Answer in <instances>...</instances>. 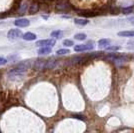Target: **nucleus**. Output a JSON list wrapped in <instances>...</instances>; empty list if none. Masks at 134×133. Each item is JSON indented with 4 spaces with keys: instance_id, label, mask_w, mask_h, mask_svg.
Segmentation results:
<instances>
[{
    "instance_id": "nucleus-17",
    "label": "nucleus",
    "mask_w": 134,
    "mask_h": 133,
    "mask_svg": "<svg viewBox=\"0 0 134 133\" xmlns=\"http://www.w3.org/2000/svg\"><path fill=\"white\" fill-rule=\"evenodd\" d=\"M57 55H65V54H68V53H70V51L68 49H59L57 50Z\"/></svg>"
},
{
    "instance_id": "nucleus-12",
    "label": "nucleus",
    "mask_w": 134,
    "mask_h": 133,
    "mask_svg": "<svg viewBox=\"0 0 134 133\" xmlns=\"http://www.w3.org/2000/svg\"><path fill=\"white\" fill-rule=\"evenodd\" d=\"M74 22H75V24H78V25H82V26H84V25H86V24H88V20L87 19H83V18H75L74 19Z\"/></svg>"
},
{
    "instance_id": "nucleus-20",
    "label": "nucleus",
    "mask_w": 134,
    "mask_h": 133,
    "mask_svg": "<svg viewBox=\"0 0 134 133\" xmlns=\"http://www.w3.org/2000/svg\"><path fill=\"white\" fill-rule=\"evenodd\" d=\"M106 49L107 50H119L120 47H119V46H108Z\"/></svg>"
},
{
    "instance_id": "nucleus-1",
    "label": "nucleus",
    "mask_w": 134,
    "mask_h": 133,
    "mask_svg": "<svg viewBox=\"0 0 134 133\" xmlns=\"http://www.w3.org/2000/svg\"><path fill=\"white\" fill-rule=\"evenodd\" d=\"M26 70H24V69H21V68H18V67H14V68H12L10 69L8 73H7V76L9 79H14L15 77H20V76H22L23 74L25 73Z\"/></svg>"
},
{
    "instance_id": "nucleus-6",
    "label": "nucleus",
    "mask_w": 134,
    "mask_h": 133,
    "mask_svg": "<svg viewBox=\"0 0 134 133\" xmlns=\"http://www.w3.org/2000/svg\"><path fill=\"white\" fill-rule=\"evenodd\" d=\"M14 24L18 27H27L30 24V21L26 18H20V19H16Z\"/></svg>"
},
{
    "instance_id": "nucleus-16",
    "label": "nucleus",
    "mask_w": 134,
    "mask_h": 133,
    "mask_svg": "<svg viewBox=\"0 0 134 133\" xmlns=\"http://www.w3.org/2000/svg\"><path fill=\"white\" fill-rule=\"evenodd\" d=\"M122 12L124 14H130L133 12V6H129V7H126L122 10Z\"/></svg>"
},
{
    "instance_id": "nucleus-3",
    "label": "nucleus",
    "mask_w": 134,
    "mask_h": 133,
    "mask_svg": "<svg viewBox=\"0 0 134 133\" xmlns=\"http://www.w3.org/2000/svg\"><path fill=\"white\" fill-rule=\"evenodd\" d=\"M23 34L19 29H10L7 33V36L9 39H17L19 37H21Z\"/></svg>"
},
{
    "instance_id": "nucleus-2",
    "label": "nucleus",
    "mask_w": 134,
    "mask_h": 133,
    "mask_svg": "<svg viewBox=\"0 0 134 133\" xmlns=\"http://www.w3.org/2000/svg\"><path fill=\"white\" fill-rule=\"evenodd\" d=\"M93 44L92 43H87V44H78L74 46V51L76 52H83V51H88V50L93 49Z\"/></svg>"
},
{
    "instance_id": "nucleus-19",
    "label": "nucleus",
    "mask_w": 134,
    "mask_h": 133,
    "mask_svg": "<svg viewBox=\"0 0 134 133\" xmlns=\"http://www.w3.org/2000/svg\"><path fill=\"white\" fill-rule=\"evenodd\" d=\"M6 63H7L6 58H4V57H1V56H0V66H1V65H4V64H6Z\"/></svg>"
},
{
    "instance_id": "nucleus-14",
    "label": "nucleus",
    "mask_w": 134,
    "mask_h": 133,
    "mask_svg": "<svg viewBox=\"0 0 134 133\" xmlns=\"http://www.w3.org/2000/svg\"><path fill=\"white\" fill-rule=\"evenodd\" d=\"M62 35V31L60 30H55V31H52L51 32V37H54V38H60Z\"/></svg>"
},
{
    "instance_id": "nucleus-10",
    "label": "nucleus",
    "mask_w": 134,
    "mask_h": 133,
    "mask_svg": "<svg viewBox=\"0 0 134 133\" xmlns=\"http://www.w3.org/2000/svg\"><path fill=\"white\" fill-rule=\"evenodd\" d=\"M39 10V4L38 3H32L31 5H30V8H29V13L30 14H34V13H36V12Z\"/></svg>"
},
{
    "instance_id": "nucleus-7",
    "label": "nucleus",
    "mask_w": 134,
    "mask_h": 133,
    "mask_svg": "<svg viewBox=\"0 0 134 133\" xmlns=\"http://www.w3.org/2000/svg\"><path fill=\"white\" fill-rule=\"evenodd\" d=\"M22 38L26 41H33L35 39L37 38L36 34L32 33V32H27V33H24L22 35Z\"/></svg>"
},
{
    "instance_id": "nucleus-15",
    "label": "nucleus",
    "mask_w": 134,
    "mask_h": 133,
    "mask_svg": "<svg viewBox=\"0 0 134 133\" xmlns=\"http://www.w3.org/2000/svg\"><path fill=\"white\" fill-rule=\"evenodd\" d=\"M75 39L76 40H80V41H82V40H85L86 39V34H84V33H77V34H75Z\"/></svg>"
},
{
    "instance_id": "nucleus-9",
    "label": "nucleus",
    "mask_w": 134,
    "mask_h": 133,
    "mask_svg": "<svg viewBox=\"0 0 134 133\" xmlns=\"http://www.w3.org/2000/svg\"><path fill=\"white\" fill-rule=\"evenodd\" d=\"M51 53V48L50 46H42L39 50H38V54L39 55H46Z\"/></svg>"
},
{
    "instance_id": "nucleus-4",
    "label": "nucleus",
    "mask_w": 134,
    "mask_h": 133,
    "mask_svg": "<svg viewBox=\"0 0 134 133\" xmlns=\"http://www.w3.org/2000/svg\"><path fill=\"white\" fill-rule=\"evenodd\" d=\"M33 68L36 70H42L46 69V60L45 59H37L34 61Z\"/></svg>"
},
{
    "instance_id": "nucleus-5",
    "label": "nucleus",
    "mask_w": 134,
    "mask_h": 133,
    "mask_svg": "<svg viewBox=\"0 0 134 133\" xmlns=\"http://www.w3.org/2000/svg\"><path fill=\"white\" fill-rule=\"evenodd\" d=\"M55 44V40L54 39H42L36 42V45L42 47V46H53Z\"/></svg>"
},
{
    "instance_id": "nucleus-21",
    "label": "nucleus",
    "mask_w": 134,
    "mask_h": 133,
    "mask_svg": "<svg viewBox=\"0 0 134 133\" xmlns=\"http://www.w3.org/2000/svg\"><path fill=\"white\" fill-rule=\"evenodd\" d=\"M41 2H44V3H49V2H52L53 0H40Z\"/></svg>"
},
{
    "instance_id": "nucleus-8",
    "label": "nucleus",
    "mask_w": 134,
    "mask_h": 133,
    "mask_svg": "<svg viewBox=\"0 0 134 133\" xmlns=\"http://www.w3.org/2000/svg\"><path fill=\"white\" fill-rule=\"evenodd\" d=\"M57 67V61L54 59L46 60V69H54Z\"/></svg>"
},
{
    "instance_id": "nucleus-13",
    "label": "nucleus",
    "mask_w": 134,
    "mask_h": 133,
    "mask_svg": "<svg viewBox=\"0 0 134 133\" xmlns=\"http://www.w3.org/2000/svg\"><path fill=\"white\" fill-rule=\"evenodd\" d=\"M110 43V40L109 39H100L99 41H98V45H99V47H107V45H109Z\"/></svg>"
},
{
    "instance_id": "nucleus-11",
    "label": "nucleus",
    "mask_w": 134,
    "mask_h": 133,
    "mask_svg": "<svg viewBox=\"0 0 134 133\" xmlns=\"http://www.w3.org/2000/svg\"><path fill=\"white\" fill-rule=\"evenodd\" d=\"M118 35L121 37H134V30H132V31H120Z\"/></svg>"
},
{
    "instance_id": "nucleus-18",
    "label": "nucleus",
    "mask_w": 134,
    "mask_h": 133,
    "mask_svg": "<svg viewBox=\"0 0 134 133\" xmlns=\"http://www.w3.org/2000/svg\"><path fill=\"white\" fill-rule=\"evenodd\" d=\"M63 45H64V46H66V47H71V46L74 45V43H73L72 40L66 39V40H64V41H63Z\"/></svg>"
}]
</instances>
